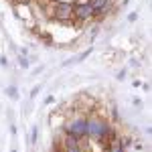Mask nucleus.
<instances>
[{"instance_id":"f257e3e1","label":"nucleus","mask_w":152,"mask_h":152,"mask_svg":"<svg viewBox=\"0 0 152 152\" xmlns=\"http://www.w3.org/2000/svg\"><path fill=\"white\" fill-rule=\"evenodd\" d=\"M85 132H87V124H85L83 120H77V122H73L69 126V134L75 136V138H81Z\"/></svg>"},{"instance_id":"f03ea898","label":"nucleus","mask_w":152,"mask_h":152,"mask_svg":"<svg viewBox=\"0 0 152 152\" xmlns=\"http://www.w3.org/2000/svg\"><path fill=\"white\" fill-rule=\"evenodd\" d=\"M87 130L94 134V136H102V134H105L107 132V128H105V124H102V122H97V120H91L89 124H87Z\"/></svg>"},{"instance_id":"7ed1b4c3","label":"nucleus","mask_w":152,"mask_h":152,"mask_svg":"<svg viewBox=\"0 0 152 152\" xmlns=\"http://www.w3.org/2000/svg\"><path fill=\"white\" fill-rule=\"evenodd\" d=\"M71 14V6L69 2H61L57 6V16H61V18H65V16H69Z\"/></svg>"},{"instance_id":"20e7f679","label":"nucleus","mask_w":152,"mask_h":152,"mask_svg":"<svg viewBox=\"0 0 152 152\" xmlns=\"http://www.w3.org/2000/svg\"><path fill=\"white\" fill-rule=\"evenodd\" d=\"M91 6H75V14L79 16V18H87V16H91Z\"/></svg>"},{"instance_id":"39448f33","label":"nucleus","mask_w":152,"mask_h":152,"mask_svg":"<svg viewBox=\"0 0 152 152\" xmlns=\"http://www.w3.org/2000/svg\"><path fill=\"white\" fill-rule=\"evenodd\" d=\"M104 4H105V0H94L89 6H91V10H99V8H104Z\"/></svg>"},{"instance_id":"423d86ee","label":"nucleus","mask_w":152,"mask_h":152,"mask_svg":"<svg viewBox=\"0 0 152 152\" xmlns=\"http://www.w3.org/2000/svg\"><path fill=\"white\" fill-rule=\"evenodd\" d=\"M6 94L10 95L12 99H18V91H16V87H14V85H12V87H8V89H6Z\"/></svg>"},{"instance_id":"0eeeda50","label":"nucleus","mask_w":152,"mask_h":152,"mask_svg":"<svg viewBox=\"0 0 152 152\" xmlns=\"http://www.w3.org/2000/svg\"><path fill=\"white\" fill-rule=\"evenodd\" d=\"M110 152H124V150H122L120 142H114V144H112V148H110Z\"/></svg>"},{"instance_id":"6e6552de","label":"nucleus","mask_w":152,"mask_h":152,"mask_svg":"<svg viewBox=\"0 0 152 152\" xmlns=\"http://www.w3.org/2000/svg\"><path fill=\"white\" fill-rule=\"evenodd\" d=\"M136 18H138V14H136V12H130V14H128V20H130V23H134Z\"/></svg>"},{"instance_id":"1a4fd4ad","label":"nucleus","mask_w":152,"mask_h":152,"mask_svg":"<svg viewBox=\"0 0 152 152\" xmlns=\"http://www.w3.org/2000/svg\"><path fill=\"white\" fill-rule=\"evenodd\" d=\"M18 61H20V67H24V69L28 67V61H26V59H24V57H20V59H18Z\"/></svg>"},{"instance_id":"9d476101","label":"nucleus","mask_w":152,"mask_h":152,"mask_svg":"<svg viewBox=\"0 0 152 152\" xmlns=\"http://www.w3.org/2000/svg\"><path fill=\"white\" fill-rule=\"evenodd\" d=\"M53 102H55V97H53V95H49L47 99H45V104H53Z\"/></svg>"},{"instance_id":"9b49d317","label":"nucleus","mask_w":152,"mask_h":152,"mask_svg":"<svg viewBox=\"0 0 152 152\" xmlns=\"http://www.w3.org/2000/svg\"><path fill=\"white\" fill-rule=\"evenodd\" d=\"M69 152H79V148L77 146H69Z\"/></svg>"},{"instance_id":"f8f14e48","label":"nucleus","mask_w":152,"mask_h":152,"mask_svg":"<svg viewBox=\"0 0 152 152\" xmlns=\"http://www.w3.org/2000/svg\"><path fill=\"white\" fill-rule=\"evenodd\" d=\"M63 2H71V0H63Z\"/></svg>"},{"instance_id":"ddd939ff","label":"nucleus","mask_w":152,"mask_h":152,"mask_svg":"<svg viewBox=\"0 0 152 152\" xmlns=\"http://www.w3.org/2000/svg\"><path fill=\"white\" fill-rule=\"evenodd\" d=\"M10 152H16V150H10Z\"/></svg>"}]
</instances>
